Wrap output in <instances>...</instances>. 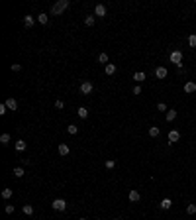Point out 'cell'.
I'll use <instances>...</instances> for the list:
<instances>
[{
  "instance_id": "obj_20",
  "label": "cell",
  "mask_w": 196,
  "mask_h": 220,
  "mask_svg": "<svg viewBox=\"0 0 196 220\" xmlns=\"http://www.w3.org/2000/svg\"><path fill=\"white\" fill-rule=\"evenodd\" d=\"M26 147H28V144L24 142V140H18V142H16V149H18V151H24Z\"/></svg>"
},
{
  "instance_id": "obj_23",
  "label": "cell",
  "mask_w": 196,
  "mask_h": 220,
  "mask_svg": "<svg viewBox=\"0 0 196 220\" xmlns=\"http://www.w3.org/2000/svg\"><path fill=\"white\" fill-rule=\"evenodd\" d=\"M114 73H116V65L108 63V65H106V75H114Z\"/></svg>"
},
{
  "instance_id": "obj_28",
  "label": "cell",
  "mask_w": 196,
  "mask_h": 220,
  "mask_svg": "<svg viewBox=\"0 0 196 220\" xmlns=\"http://www.w3.org/2000/svg\"><path fill=\"white\" fill-rule=\"evenodd\" d=\"M188 45H190V47H196V34H192L188 37Z\"/></svg>"
},
{
  "instance_id": "obj_29",
  "label": "cell",
  "mask_w": 196,
  "mask_h": 220,
  "mask_svg": "<svg viewBox=\"0 0 196 220\" xmlns=\"http://www.w3.org/2000/svg\"><path fill=\"white\" fill-rule=\"evenodd\" d=\"M186 212L188 214H196V205H188L186 206Z\"/></svg>"
},
{
  "instance_id": "obj_33",
  "label": "cell",
  "mask_w": 196,
  "mask_h": 220,
  "mask_svg": "<svg viewBox=\"0 0 196 220\" xmlns=\"http://www.w3.org/2000/svg\"><path fill=\"white\" fill-rule=\"evenodd\" d=\"M20 69H22V65H20V63H14V65H12V71H14V73H18Z\"/></svg>"
},
{
  "instance_id": "obj_36",
  "label": "cell",
  "mask_w": 196,
  "mask_h": 220,
  "mask_svg": "<svg viewBox=\"0 0 196 220\" xmlns=\"http://www.w3.org/2000/svg\"><path fill=\"white\" fill-rule=\"evenodd\" d=\"M114 165H116V163H114L112 159H108V161H106V169H114Z\"/></svg>"
},
{
  "instance_id": "obj_38",
  "label": "cell",
  "mask_w": 196,
  "mask_h": 220,
  "mask_svg": "<svg viewBox=\"0 0 196 220\" xmlns=\"http://www.w3.org/2000/svg\"><path fill=\"white\" fill-rule=\"evenodd\" d=\"M81 220H86V218H81Z\"/></svg>"
},
{
  "instance_id": "obj_1",
  "label": "cell",
  "mask_w": 196,
  "mask_h": 220,
  "mask_svg": "<svg viewBox=\"0 0 196 220\" xmlns=\"http://www.w3.org/2000/svg\"><path fill=\"white\" fill-rule=\"evenodd\" d=\"M69 8V0H59V2H55L53 4V8H51V14L53 16H61L63 12Z\"/></svg>"
},
{
  "instance_id": "obj_16",
  "label": "cell",
  "mask_w": 196,
  "mask_h": 220,
  "mask_svg": "<svg viewBox=\"0 0 196 220\" xmlns=\"http://www.w3.org/2000/svg\"><path fill=\"white\" fill-rule=\"evenodd\" d=\"M59 155H69V146L67 144H59Z\"/></svg>"
},
{
  "instance_id": "obj_5",
  "label": "cell",
  "mask_w": 196,
  "mask_h": 220,
  "mask_svg": "<svg viewBox=\"0 0 196 220\" xmlns=\"http://www.w3.org/2000/svg\"><path fill=\"white\" fill-rule=\"evenodd\" d=\"M94 14L100 16V18H106V6H104V4H96V8H94Z\"/></svg>"
},
{
  "instance_id": "obj_11",
  "label": "cell",
  "mask_w": 196,
  "mask_h": 220,
  "mask_svg": "<svg viewBox=\"0 0 196 220\" xmlns=\"http://www.w3.org/2000/svg\"><path fill=\"white\" fill-rule=\"evenodd\" d=\"M139 198H141V195H139V191H135V189H131V191H130V201H131V202H137V201H139Z\"/></svg>"
},
{
  "instance_id": "obj_32",
  "label": "cell",
  "mask_w": 196,
  "mask_h": 220,
  "mask_svg": "<svg viewBox=\"0 0 196 220\" xmlns=\"http://www.w3.org/2000/svg\"><path fill=\"white\" fill-rule=\"evenodd\" d=\"M4 210H6V214H12V212H14V205H6V208H4Z\"/></svg>"
},
{
  "instance_id": "obj_35",
  "label": "cell",
  "mask_w": 196,
  "mask_h": 220,
  "mask_svg": "<svg viewBox=\"0 0 196 220\" xmlns=\"http://www.w3.org/2000/svg\"><path fill=\"white\" fill-rule=\"evenodd\" d=\"M6 112H8V106H6V104H0V114L4 116V114H6Z\"/></svg>"
},
{
  "instance_id": "obj_27",
  "label": "cell",
  "mask_w": 196,
  "mask_h": 220,
  "mask_svg": "<svg viewBox=\"0 0 196 220\" xmlns=\"http://www.w3.org/2000/svg\"><path fill=\"white\" fill-rule=\"evenodd\" d=\"M85 24H86V26H94V16H86Z\"/></svg>"
},
{
  "instance_id": "obj_13",
  "label": "cell",
  "mask_w": 196,
  "mask_h": 220,
  "mask_svg": "<svg viewBox=\"0 0 196 220\" xmlns=\"http://www.w3.org/2000/svg\"><path fill=\"white\" fill-rule=\"evenodd\" d=\"M24 24H26V28H32L33 24H35V20H33V16H24Z\"/></svg>"
},
{
  "instance_id": "obj_7",
  "label": "cell",
  "mask_w": 196,
  "mask_h": 220,
  "mask_svg": "<svg viewBox=\"0 0 196 220\" xmlns=\"http://www.w3.org/2000/svg\"><path fill=\"white\" fill-rule=\"evenodd\" d=\"M4 104H6V106H8V110H12V112L18 110V100H16V98H8Z\"/></svg>"
},
{
  "instance_id": "obj_2",
  "label": "cell",
  "mask_w": 196,
  "mask_h": 220,
  "mask_svg": "<svg viewBox=\"0 0 196 220\" xmlns=\"http://www.w3.org/2000/svg\"><path fill=\"white\" fill-rule=\"evenodd\" d=\"M169 61H171V63H174L177 67H182V51H178V49H174V51H171V55H169Z\"/></svg>"
},
{
  "instance_id": "obj_37",
  "label": "cell",
  "mask_w": 196,
  "mask_h": 220,
  "mask_svg": "<svg viewBox=\"0 0 196 220\" xmlns=\"http://www.w3.org/2000/svg\"><path fill=\"white\" fill-rule=\"evenodd\" d=\"M114 220H122V218H114Z\"/></svg>"
},
{
  "instance_id": "obj_4",
  "label": "cell",
  "mask_w": 196,
  "mask_h": 220,
  "mask_svg": "<svg viewBox=\"0 0 196 220\" xmlns=\"http://www.w3.org/2000/svg\"><path fill=\"white\" fill-rule=\"evenodd\" d=\"M92 90H94V85H92L90 81H85V83L81 85V93H82V94H90Z\"/></svg>"
},
{
  "instance_id": "obj_18",
  "label": "cell",
  "mask_w": 196,
  "mask_h": 220,
  "mask_svg": "<svg viewBox=\"0 0 196 220\" xmlns=\"http://www.w3.org/2000/svg\"><path fill=\"white\" fill-rule=\"evenodd\" d=\"M37 22H39V24H41V26H45V24H47V22H49V18H47V14H43V12H41V14H39V16H37Z\"/></svg>"
},
{
  "instance_id": "obj_31",
  "label": "cell",
  "mask_w": 196,
  "mask_h": 220,
  "mask_svg": "<svg viewBox=\"0 0 196 220\" xmlns=\"http://www.w3.org/2000/svg\"><path fill=\"white\" fill-rule=\"evenodd\" d=\"M55 108L63 110V108H65V102H63V100H57V102H55Z\"/></svg>"
},
{
  "instance_id": "obj_12",
  "label": "cell",
  "mask_w": 196,
  "mask_h": 220,
  "mask_svg": "<svg viewBox=\"0 0 196 220\" xmlns=\"http://www.w3.org/2000/svg\"><path fill=\"white\" fill-rule=\"evenodd\" d=\"M174 118H177V110H167V114H165V120H167V122H173Z\"/></svg>"
},
{
  "instance_id": "obj_21",
  "label": "cell",
  "mask_w": 196,
  "mask_h": 220,
  "mask_svg": "<svg viewBox=\"0 0 196 220\" xmlns=\"http://www.w3.org/2000/svg\"><path fill=\"white\" fill-rule=\"evenodd\" d=\"M133 79H135V83H137V85H139V83H141V81H145V73H143V71H139V73H135V75H133Z\"/></svg>"
},
{
  "instance_id": "obj_22",
  "label": "cell",
  "mask_w": 196,
  "mask_h": 220,
  "mask_svg": "<svg viewBox=\"0 0 196 220\" xmlns=\"http://www.w3.org/2000/svg\"><path fill=\"white\" fill-rule=\"evenodd\" d=\"M0 144H2V146H8V144H10V134H2L0 136Z\"/></svg>"
},
{
  "instance_id": "obj_26",
  "label": "cell",
  "mask_w": 196,
  "mask_h": 220,
  "mask_svg": "<svg viewBox=\"0 0 196 220\" xmlns=\"http://www.w3.org/2000/svg\"><path fill=\"white\" fill-rule=\"evenodd\" d=\"M98 61H100V63H104V65H108V55H106V53H100Z\"/></svg>"
},
{
  "instance_id": "obj_15",
  "label": "cell",
  "mask_w": 196,
  "mask_h": 220,
  "mask_svg": "<svg viewBox=\"0 0 196 220\" xmlns=\"http://www.w3.org/2000/svg\"><path fill=\"white\" fill-rule=\"evenodd\" d=\"M77 114L81 116V118H88V108H86V106H81V108L77 110Z\"/></svg>"
},
{
  "instance_id": "obj_30",
  "label": "cell",
  "mask_w": 196,
  "mask_h": 220,
  "mask_svg": "<svg viewBox=\"0 0 196 220\" xmlns=\"http://www.w3.org/2000/svg\"><path fill=\"white\" fill-rule=\"evenodd\" d=\"M157 110H161V112H165V114H167V104H165V102H159V104H157Z\"/></svg>"
},
{
  "instance_id": "obj_17",
  "label": "cell",
  "mask_w": 196,
  "mask_h": 220,
  "mask_svg": "<svg viewBox=\"0 0 196 220\" xmlns=\"http://www.w3.org/2000/svg\"><path fill=\"white\" fill-rule=\"evenodd\" d=\"M22 212L28 214V216H32V214H33V206H32V205H24V206H22Z\"/></svg>"
},
{
  "instance_id": "obj_34",
  "label": "cell",
  "mask_w": 196,
  "mask_h": 220,
  "mask_svg": "<svg viewBox=\"0 0 196 220\" xmlns=\"http://www.w3.org/2000/svg\"><path fill=\"white\" fill-rule=\"evenodd\" d=\"M131 93H133V94H141V86H139V85H135V86H133V90H131Z\"/></svg>"
},
{
  "instance_id": "obj_25",
  "label": "cell",
  "mask_w": 196,
  "mask_h": 220,
  "mask_svg": "<svg viewBox=\"0 0 196 220\" xmlns=\"http://www.w3.org/2000/svg\"><path fill=\"white\" fill-rule=\"evenodd\" d=\"M2 198H12V189H2Z\"/></svg>"
},
{
  "instance_id": "obj_3",
  "label": "cell",
  "mask_w": 196,
  "mask_h": 220,
  "mask_svg": "<svg viewBox=\"0 0 196 220\" xmlns=\"http://www.w3.org/2000/svg\"><path fill=\"white\" fill-rule=\"evenodd\" d=\"M51 208L57 210V212H63V210L67 208V202L63 201V198H55V201L51 202Z\"/></svg>"
},
{
  "instance_id": "obj_24",
  "label": "cell",
  "mask_w": 196,
  "mask_h": 220,
  "mask_svg": "<svg viewBox=\"0 0 196 220\" xmlns=\"http://www.w3.org/2000/svg\"><path fill=\"white\" fill-rule=\"evenodd\" d=\"M67 132H69L71 136H75V134H77V132H78V126H75V124H71V126L67 128Z\"/></svg>"
},
{
  "instance_id": "obj_9",
  "label": "cell",
  "mask_w": 196,
  "mask_h": 220,
  "mask_svg": "<svg viewBox=\"0 0 196 220\" xmlns=\"http://www.w3.org/2000/svg\"><path fill=\"white\" fill-rule=\"evenodd\" d=\"M171 206H173V201H171V198H163V201L159 202V208L161 210H169Z\"/></svg>"
},
{
  "instance_id": "obj_8",
  "label": "cell",
  "mask_w": 196,
  "mask_h": 220,
  "mask_svg": "<svg viewBox=\"0 0 196 220\" xmlns=\"http://www.w3.org/2000/svg\"><path fill=\"white\" fill-rule=\"evenodd\" d=\"M181 140V134H178L177 130H171L169 132V144H174V142H178Z\"/></svg>"
},
{
  "instance_id": "obj_39",
  "label": "cell",
  "mask_w": 196,
  "mask_h": 220,
  "mask_svg": "<svg viewBox=\"0 0 196 220\" xmlns=\"http://www.w3.org/2000/svg\"><path fill=\"white\" fill-rule=\"evenodd\" d=\"M98 220H100V218H98Z\"/></svg>"
},
{
  "instance_id": "obj_6",
  "label": "cell",
  "mask_w": 196,
  "mask_h": 220,
  "mask_svg": "<svg viewBox=\"0 0 196 220\" xmlns=\"http://www.w3.org/2000/svg\"><path fill=\"white\" fill-rule=\"evenodd\" d=\"M194 90H196V83L186 81V83H184V93H186V94H192Z\"/></svg>"
},
{
  "instance_id": "obj_10",
  "label": "cell",
  "mask_w": 196,
  "mask_h": 220,
  "mask_svg": "<svg viewBox=\"0 0 196 220\" xmlns=\"http://www.w3.org/2000/svg\"><path fill=\"white\" fill-rule=\"evenodd\" d=\"M167 75H169V73H167L165 67H157V69H155V77H157V79H165Z\"/></svg>"
},
{
  "instance_id": "obj_14",
  "label": "cell",
  "mask_w": 196,
  "mask_h": 220,
  "mask_svg": "<svg viewBox=\"0 0 196 220\" xmlns=\"http://www.w3.org/2000/svg\"><path fill=\"white\" fill-rule=\"evenodd\" d=\"M12 173H14V177H18V179H20V177H24V175H26L24 167H14V169H12Z\"/></svg>"
},
{
  "instance_id": "obj_19",
  "label": "cell",
  "mask_w": 196,
  "mask_h": 220,
  "mask_svg": "<svg viewBox=\"0 0 196 220\" xmlns=\"http://www.w3.org/2000/svg\"><path fill=\"white\" fill-rule=\"evenodd\" d=\"M159 134H161V130L157 126H151V128H149V136H151V138H157Z\"/></svg>"
}]
</instances>
